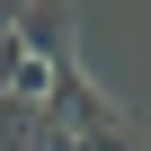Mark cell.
Returning <instances> with one entry per match:
<instances>
[{
    "mask_svg": "<svg viewBox=\"0 0 151 151\" xmlns=\"http://www.w3.org/2000/svg\"><path fill=\"white\" fill-rule=\"evenodd\" d=\"M18 36L71 71V0H27V9H18Z\"/></svg>",
    "mask_w": 151,
    "mask_h": 151,
    "instance_id": "1",
    "label": "cell"
},
{
    "mask_svg": "<svg viewBox=\"0 0 151 151\" xmlns=\"http://www.w3.org/2000/svg\"><path fill=\"white\" fill-rule=\"evenodd\" d=\"M18 9H27V0H0V27H18Z\"/></svg>",
    "mask_w": 151,
    "mask_h": 151,
    "instance_id": "2",
    "label": "cell"
}]
</instances>
